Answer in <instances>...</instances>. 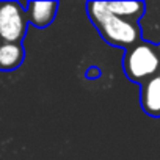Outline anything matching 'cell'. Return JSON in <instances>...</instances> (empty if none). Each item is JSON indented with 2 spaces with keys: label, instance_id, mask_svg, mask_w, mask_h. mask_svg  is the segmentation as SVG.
<instances>
[{
  "label": "cell",
  "instance_id": "obj_1",
  "mask_svg": "<svg viewBox=\"0 0 160 160\" xmlns=\"http://www.w3.org/2000/svg\"><path fill=\"white\" fill-rule=\"evenodd\" d=\"M85 7L91 24L107 44L127 50L144 41L140 22L129 21L107 11L102 2H88Z\"/></svg>",
  "mask_w": 160,
  "mask_h": 160
},
{
  "label": "cell",
  "instance_id": "obj_2",
  "mask_svg": "<svg viewBox=\"0 0 160 160\" xmlns=\"http://www.w3.org/2000/svg\"><path fill=\"white\" fill-rule=\"evenodd\" d=\"M122 71L130 82L143 85L160 74V47L158 44L141 41L124 50Z\"/></svg>",
  "mask_w": 160,
  "mask_h": 160
},
{
  "label": "cell",
  "instance_id": "obj_3",
  "mask_svg": "<svg viewBox=\"0 0 160 160\" xmlns=\"http://www.w3.org/2000/svg\"><path fill=\"white\" fill-rule=\"evenodd\" d=\"M28 25L25 2H0V41L22 44Z\"/></svg>",
  "mask_w": 160,
  "mask_h": 160
},
{
  "label": "cell",
  "instance_id": "obj_4",
  "mask_svg": "<svg viewBox=\"0 0 160 160\" xmlns=\"http://www.w3.org/2000/svg\"><path fill=\"white\" fill-rule=\"evenodd\" d=\"M58 2H25L28 24L35 28H47L57 18Z\"/></svg>",
  "mask_w": 160,
  "mask_h": 160
},
{
  "label": "cell",
  "instance_id": "obj_5",
  "mask_svg": "<svg viewBox=\"0 0 160 160\" xmlns=\"http://www.w3.org/2000/svg\"><path fill=\"white\" fill-rule=\"evenodd\" d=\"M140 104L148 116L160 118V74L140 87Z\"/></svg>",
  "mask_w": 160,
  "mask_h": 160
},
{
  "label": "cell",
  "instance_id": "obj_6",
  "mask_svg": "<svg viewBox=\"0 0 160 160\" xmlns=\"http://www.w3.org/2000/svg\"><path fill=\"white\" fill-rule=\"evenodd\" d=\"M25 60V49L21 42H3L0 41V71L10 72L18 68Z\"/></svg>",
  "mask_w": 160,
  "mask_h": 160
},
{
  "label": "cell",
  "instance_id": "obj_7",
  "mask_svg": "<svg viewBox=\"0 0 160 160\" xmlns=\"http://www.w3.org/2000/svg\"><path fill=\"white\" fill-rule=\"evenodd\" d=\"M158 47H160V44H158Z\"/></svg>",
  "mask_w": 160,
  "mask_h": 160
}]
</instances>
